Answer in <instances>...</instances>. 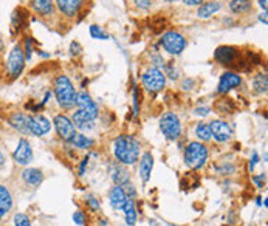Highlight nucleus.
Returning a JSON list of instances; mask_svg holds the SVG:
<instances>
[{"mask_svg":"<svg viewBox=\"0 0 268 226\" xmlns=\"http://www.w3.org/2000/svg\"><path fill=\"white\" fill-rule=\"evenodd\" d=\"M13 208V195L6 186H0V219H3Z\"/></svg>","mask_w":268,"mask_h":226,"instance_id":"21","label":"nucleus"},{"mask_svg":"<svg viewBox=\"0 0 268 226\" xmlns=\"http://www.w3.org/2000/svg\"><path fill=\"white\" fill-rule=\"evenodd\" d=\"M208 160V149L203 143L192 141L186 146L185 149V163L191 169H200L203 167Z\"/></svg>","mask_w":268,"mask_h":226,"instance_id":"4","label":"nucleus"},{"mask_svg":"<svg viewBox=\"0 0 268 226\" xmlns=\"http://www.w3.org/2000/svg\"><path fill=\"white\" fill-rule=\"evenodd\" d=\"M214 58L222 65H230L237 58V48L228 47V45H227V47H219L216 50V53H214Z\"/></svg>","mask_w":268,"mask_h":226,"instance_id":"16","label":"nucleus"},{"mask_svg":"<svg viewBox=\"0 0 268 226\" xmlns=\"http://www.w3.org/2000/svg\"><path fill=\"white\" fill-rule=\"evenodd\" d=\"M253 180H254V183L258 185V188H259V189H262V186H264V182H262V180H265V175H259V177H254Z\"/></svg>","mask_w":268,"mask_h":226,"instance_id":"40","label":"nucleus"},{"mask_svg":"<svg viewBox=\"0 0 268 226\" xmlns=\"http://www.w3.org/2000/svg\"><path fill=\"white\" fill-rule=\"evenodd\" d=\"M195 137L200 140V141H209L211 140V130H209V126L205 122H198L197 127H195Z\"/></svg>","mask_w":268,"mask_h":226,"instance_id":"28","label":"nucleus"},{"mask_svg":"<svg viewBox=\"0 0 268 226\" xmlns=\"http://www.w3.org/2000/svg\"><path fill=\"white\" fill-rule=\"evenodd\" d=\"M54 96L58 104L64 109H70L76 101V90L69 79V76L59 75L54 79Z\"/></svg>","mask_w":268,"mask_h":226,"instance_id":"2","label":"nucleus"},{"mask_svg":"<svg viewBox=\"0 0 268 226\" xmlns=\"http://www.w3.org/2000/svg\"><path fill=\"white\" fill-rule=\"evenodd\" d=\"M208 126L211 130V138H214L217 143H227L231 138L232 129L228 122L222 119H214L211 124H208Z\"/></svg>","mask_w":268,"mask_h":226,"instance_id":"9","label":"nucleus"},{"mask_svg":"<svg viewBox=\"0 0 268 226\" xmlns=\"http://www.w3.org/2000/svg\"><path fill=\"white\" fill-rule=\"evenodd\" d=\"M25 69V53L20 45H14L13 50L9 51L8 61H6V72L9 77H19L20 73Z\"/></svg>","mask_w":268,"mask_h":226,"instance_id":"6","label":"nucleus"},{"mask_svg":"<svg viewBox=\"0 0 268 226\" xmlns=\"http://www.w3.org/2000/svg\"><path fill=\"white\" fill-rule=\"evenodd\" d=\"M220 8H222V5H220L219 2H206V3H202V5H200V8H198V11H197V16H198L200 19H208V17H211L213 14H216Z\"/></svg>","mask_w":268,"mask_h":226,"instance_id":"23","label":"nucleus"},{"mask_svg":"<svg viewBox=\"0 0 268 226\" xmlns=\"http://www.w3.org/2000/svg\"><path fill=\"white\" fill-rule=\"evenodd\" d=\"M30 116L31 115H28V113H22V112L11 113L8 118V124L22 135H31L30 133Z\"/></svg>","mask_w":268,"mask_h":226,"instance_id":"13","label":"nucleus"},{"mask_svg":"<svg viewBox=\"0 0 268 226\" xmlns=\"http://www.w3.org/2000/svg\"><path fill=\"white\" fill-rule=\"evenodd\" d=\"M259 6L264 9V13H267V0H259Z\"/></svg>","mask_w":268,"mask_h":226,"instance_id":"42","label":"nucleus"},{"mask_svg":"<svg viewBox=\"0 0 268 226\" xmlns=\"http://www.w3.org/2000/svg\"><path fill=\"white\" fill-rule=\"evenodd\" d=\"M182 2L188 6H197V5H202L203 0H182Z\"/></svg>","mask_w":268,"mask_h":226,"instance_id":"39","label":"nucleus"},{"mask_svg":"<svg viewBox=\"0 0 268 226\" xmlns=\"http://www.w3.org/2000/svg\"><path fill=\"white\" fill-rule=\"evenodd\" d=\"M73 222H75L76 225L82 226V225L85 223V216H84L81 211H76V212L73 214Z\"/></svg>","mask_w":268,"mask_h":226,"instance_id":"33","label":"nucleus"},{"mask_svg":"<svg viewBox=\"0 0 268 226\" xmlns=\"http://www.w3.org/2000/svg\"><path fill=\"white\" fill-rule=\"evenodd\" d=\"M258 161H259V155H258V152H256V151H253L251 152V161H250V171H253L254 166L258 164Z\"/></svg>","mask_w":268,"mask_h":226,"instance_id":"37","label":"nucleus"},{"mask_svg":"<svg viewBox=\"0 0 268 226\" xmlns=\"http://www.w3.org/2000/svg\"><path fill=\"white\" fill-rule=\"evenodd\" d=\"M171 226H177V225H171Z\"/></svg>","mask_w":268,"mask_h":226,"instance_id":"46","label":"nucleus"},{"mask_svg":"<svg viewBox=\"0 0 268 226\" xmlns=\"http://www.w3.org/2000/svg\"><path fill=\"white\" fill-rule=\"evenodd\" d=\"M73 124H75V126L79 129V130H82V132H85V130H93V129H95L93 121H73Z\"/></svg>","mask_w":268,"mask_h":226,"instance_id":"31","label":"nucleus"},{"mask_svg":"<svg viewBox=\"0 0 268 226\" xmlns=\"http://www.w3.org/2000/svg\"><path fill=\"white\" fill-rule=\"evenodd\" d=\"M143 85L144 88L148 90L151 93H157V92H161L166 85V75L157 69V67H153V69H149L144 72L143 75Z\"/></svg>","mask_w":268,"mask_h":226,"instance_id":"7","label":"nucleus"},{"mask_svg":"<svg viewBox=\"0 0 268 226\" xmlns=\"http://www.w3.org/2000/svg\"><path fill=\"white\" fill-rule=\"evenodd\" d=\"M152 169H153V156L151 155V152L143 153L141 160H140V177L143 180V183L149 182Z\"/></svg>","mask_w":268,"mask_h":226,"instance_id":"19","label":"nucleus"},{"mask_svg":"<svg viewBox=\"0 0 268 226\" xmlns=\"http://www.w3.org/2000/svg\"><path fill=\"white\" fill-rule=\"evenodd\" d=\"M13 158L19 166H28L33 161V148L27 138L19 140V144L13 153Z\"/></svg>","mask_w":268,"mask_h":226,"instance_id":"11","label":"nucleus"},{"mask_svg":"<svg viewBox=\"0 0 268 226\" xmlns=\"http://www.w3.org/2000/svg\"><path fill=\"white\" fill-rule=\"evenodd\" d=\"M3 163H5V155H3V152L0 151V167L3 166Z\"/></svg>","mask_w":268,"mask_h":226,"instance_id":"43","label":"nucleus"},{"mask_svg":"<svg viewBox=\"0 0 268 226\" xmlns=\"http://www.w3.org/2000/svg\"><path fill=\"white\" fill-rule=\"evenodd\" d=\"M31 6L42 17H48L54 13V0H31Z\"/></svg>","mask_w":268,"mask_h":226,"instance_id":"20","label":"nucleus"},{"mask_svg":"<svg viewBox=\"0 0 268 226\" xmlns=\"http://www.w3.org/2000/svg\"><path fill=\"white\" fill-rule=\"evenodd\" d=\"M160 129L163 132V135L171 141H175L180 138L182 135V122L180 118H178L175 113L167 112L161 116L160 119Z\"/></svg>","mask_w":268,"mask_h":226,"instance_id":"5","label":"nucleus"},{"mask_svg":"<svg viewBox=\"0 0 268 226\" xmlns=\"http://www.w3.org/2000/svg\"><path fill=\"white\" fill-rule=\"evenodd\" d=\"M54 129L64 141H70V138L76 133L73 121L65 115H56L54 116Z\"/></svg>","mask_w":268,"mask_h":226,"instance_id":"10","label":"nucleus"},{"mask_svg":"<svg viewBox=\"0 0 268 226\" xmlns=\"http://www.w3.org/2000/svg\"><path fill=\"white\" fill-rule=\"evenodd\" d=\"M56 6L67 17H75L82 6V0H54Z\"/></svg>","mask_w":268,"mask_h":226,"instance_id":"15","label":"nucleus"},{"mask_svg":"<svg viewBox=\"0 0 268 226\" xmlns=\"http://www.w3.org/2000/svg\"><path fill=\"white\" fill-rule=\"evenodd\" d=\"M90 36H92L93 39H99V40H107V39H109L107 33H104L98 25H92V27H90Z\"/></svg>","mask_w":268,"mask_h":226,"instance_id":"29","label":"nucleus"},{"mask_svg":"<svg viewBox=\"0 0 268 226\" xmlns=\"http://www.w3.org/2000/svg\"><path fill=\"white\" fill-rule=\"evenodd\" d=\"M209 112H211V109H209V107H198V109H195V110H194V113H195L197 116H206Z\"/></svg>","mask_w":268,"mask_h":226,"instance_id":"38","label":"nucleus"},{"mask_svg":"<svg viewBox=\"0 0 268 226\" xmlns=\"http://www.w3.org/2000/svg\"><path fill=\"white\" fill-rule=\"evenodd\" d=\"M70 143L77 149H90L92 146L95 144V141L92 138L85 137V135H82V133H75L73 137L70 138Z\"/></svg>","mask_w":268,"mask_h":226,"instance_id":"24","label":"nucleus"},{"mask_svg":"<svg viewBox=\"0 0 268 226\" xmlns=\"http://www.w3.org/2000/svg\"><path fill=\"white\" fill-rule=\"evenodd\" d=\"M51 129V122L48 118L43 115H31L30 116V133L35 135V137H43L47 135Z\"/></svg>","mask_w":268,"mask_h":226,"instance_id":"12","label":"nucleus"},{"mask_svg":"<svg viewBox=\"0 0 268 226\" xmlns=\"http://www.w3.org/2000/svg\"><path fill=\"white\" fill-rule=\"evenodd\" d=\"M253 88L256 93H267V88H268V79L267 75H258L254 77V82H253Z\"/></svg>","mask_w":268,"mask_h":226,"instance_id":"27","label":"nucleus"},{"mask_svg":"<svg viewBox=\"0 0 268 226\" xmlns=\"http://www.w3.org/2000/svg\"><path fill=\"white\" fill-rule=\"evenodd\" d=\"M166 2H171V3H172V2H175V0H166Z\"/></svg>","mask_w":268,"mask_h":226,"instance_id":"45","label":"nucleus"},{"mask_svg":"<svg viewBox=\"0 0 268 226\" xmlns=\"http://www.w3.org/2000/svg\"><path fill=\"white\" fill-rule=\"evenodd\" d=\"M87 163H88V156H85V158H84V161L81 163V169H79V175H84V171H85V166H87Z\"/></svg>","mask_w":268,"mask_h":226,"instance_id":"41","label":"nucleus"},{"mask_svg":"<svg viewBox=\"0 0 268 226\" xmlns=\"http://www.w3.org/2000/svg\"><path fill=\"white\" fill-rule=\"evenodd\" d=\"M14 226H31L30 219L25 216V214H16L14 216Z\"/></svg>","mask_w":268,"mask_h":226,"instance_id":"30","label":"nucleus"},{"mask_svg":"<svg viewBox=\"0 0 268 226\" xmlns=\"http://www.w3.org/2000/svg\"><path fill=\"white\" fill-rule=\"evenodd\" d=\"M250 8H251L250 0H231V2H230V9L232 11L234 14L247 13Z\"/></svg>","mask_w":268,"mask_h":226,"instance_id":"26","label":"nucleus"},{"mask_svg":"<svg viewBox=\"0 0 268 226\" xmlns=\"http://www.w3.org/2000/svg\"><path fill=\"white\" fill-rule=\"evenodd\" d=\"M135 3H137V6H138V8L148 9V8H151V6H152L153 0H135Z\"/></svg>","mask_w":268,"mask_h":226,"instance_id":"35","label":"nucleus"},{"mask_svg":"<svg viewBox=\"0 0 268 226\" xmlns=\"http://www.w3.org/2000/svg\"><path fill=\"white\" fill-rule=\"evenodd\" d=\"M110 177H112V180L116 183V186H126V185H129V182H130V175H129V172L126 171V167L124 166H114L110 169Z\"/></svg>","mask_w":268,"mask_h":226,"instance_id":"22","label":"nucleus"},{"mask_svg":"<svg viewBox=\"0 0 268 226\" xmlns=\"http://www.w3.org/2000/svg\"><path fill=\"white\" fill-rule=\"evenodd\" d=\"M75 104L77 106V110L73 113V121H95L98 118L99 109L88 93H76Z\"/></svg>","mask_w":268,"mask_h":226,"instance_id":"3","label":"nucleus"},{"mask_svg":"<svg viewBox=\"0 0 268 226\" xmlns=\"http://www.w3.org/2000/svg\"><path fill=\"white\" fill-rule=\"evenodd\" d=\"M127 194L126 190L122 189V186H115L112 188L110 194H109V200H110V205L114 209H122L127 201Z\"/></svg>","mask_w":268,"mask_h":226,"instance_id":"17","label":"nucleus"},{"mask_svg":"<svg viewBox=\"0 0 268 226\" xmlns=\"http://www.w3.org/2000/svg\"><path fill=\"white\" fill-rule=\"evenodd\" d=\"M242 82V79L237 73H232V72H225L220 76V81H219V87H217V92L219 93H227L230 90L239 87Z\"/></svg>","mask_w":268,"mask_h":226,"instance_id":"14","label":"nucleus"},{"mask_svg":"<svg viewBox=\"0 0 268 226\" xmlns=\"http://www.w3.org/2000/svg\"><path fill=\"white\" fill-rule=\"evenodd\" d=\"M259 20H261V22H264V25H267V13L261 14V16H259Z\"/></svg>","mask_w":268,"mask_h":226,"instance_id":"44","label":"nucleus"},{"mask_svg":"<svg viewBox=\"0 0 268 226\" xmlns=\"http://www.w3.org/2000/svg\"><path fill=\"white\" fill-rule=\"evenodd\" d=\"M31 47H33V40H31V38H25V59L27 61H30L31 59V53H33V50H31Z\"/></svg>","mask_w":268,"mask_h":226,"instance_id":"32","label":"nucleus"},{"mask_svg":"<svg viewBox=\"0 0 268 226\" xmlns=\"http://www.w3.org/2000/svg\"><path fill=\"white\" fill-rule=\"evenodd\" d=\"M22 180H24V183L31 186V188H38L42 180H43V174L39 169H35V167H27L22 171Z\"/></svg>","mask_w":268,"mask_h":226,"instance_id":"18","label":"nucleus"},{"mask_svg":"<svg viewBox=\"0 0 268 226\" xmlns=\"http://www.w3.org/2000/svg\"><path fill=\"white\" fill-rule=\"evenodd\" d=\"M87 203H88V206H90L93 211H98V209H99V201L96 200V197L88 195V197H87Z\"/></svg>","mask_w":268,"mask_h":226,"instance_id":"34","label":"nucleus"},{"mask_svg":"<svg viewBox=\"0 0 268 226\" xmlns=\"http://www.w3.org/2000/svg\"><path fill=\"white\" fill-rule=\"evenodd\" d=\"M140 149L141 146L138 140L130 137V135H121V137L115 140V144H114V152H115L116 160L124 166L135 164L138 161Z\"/></svg>","mask_w":268,"mask_h":226,"instance_id":"1","label":"nucleus"},{"mask_svg":"<svg viewBox=\"0 0 268 226\" xmlns=\"http://www.w3.org/2000/svg\"><path fill=\"white\" fill-rule=\"evenodd\" d=\"M81 53V45L77 43V42H72V45H70V54L72 56H77Z\"/></svg>","mask_w":268,"mask_h":226,"instance_id":"36","label":"nucleus"},{"mask_svg":"<svg viewBox=\"0 0 268 226\" xmlns=\"http://www.w3.org/2000/svg\"><path fill=\"white\" fill-rule=\"evenodd\" d=\"M161 45L163 48L169 54H182L186 48V39L177 31H167L161 38Z\"/></svg>","mask_w":268,"mask_h":226,"instance_id":"8","label":"nucleus"},{"mask_svg":"<svg viewBox=\"0 0 268 226\" xmlns=\"http://www.w3.org/2000/svg\"><path fill=\"white\" fill-rule=\"evenodd\" d=\"M122 211H124V217H126V223L127 226H133L137 222V211H135V203H133V200L129 197L124 208H122Z\"/></svg>","mask_w":268,"mask_h":226,"instance_id":"25","label":"nucleus"}]
</instances>
